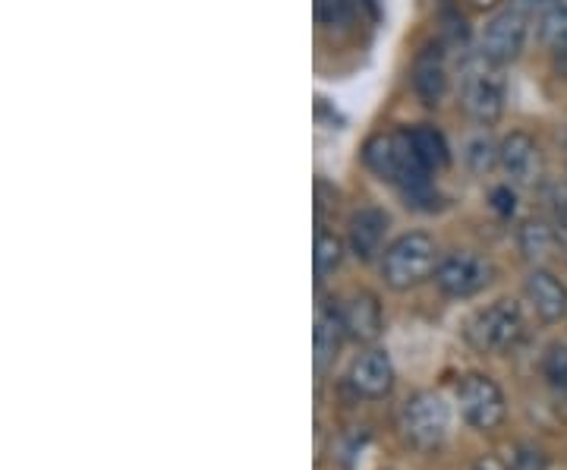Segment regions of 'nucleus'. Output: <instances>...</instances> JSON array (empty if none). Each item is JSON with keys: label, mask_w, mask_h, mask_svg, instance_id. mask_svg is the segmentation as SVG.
<instances>
[{"label": "nucleus", "mask_w": 567, "mask_h": 470, "mask_svg": "<svg viewBox=\"0 0 567 470\" xmlns=\"http://www.w3.org/2000/svg\"><path fill=\"white\" fill-rule=\"evenodd\" d=\"M363 162L379 181L398 186L401 193L429 181V167L420 162V155H416V149L410 143V133L406 130L375 133L365 143Z\"/></svg>", "instance_id": "nucleus-1"}, {"label": "nucleus", "mask_w": 567, "mask_h": 470, "mask_svg": "<svg viewBox=\"0 0 567 470\" xmlns=\"http://www.w3.org/2000/svg\"><path fill=\"white\" fill-rule=\"evenodd\" d=\"M439 263V244L423 231H410L382 253V278L391 290H413L435 275Z\"/></svg>", "instance_id": "nucleus-2"}, {"label": "nucleus", "mask_w": 567, "mask_h": 470, "mask_svg": "<svg viewBox=\"0 0 567 470\" xmlns=\"http://www.w3.org/2000/svg\"><path fill=\"white\" fill-rule=\"evenodd\" d=\"M524 335H527L524 309L511 297H502L492 307L480 309L466 326V341L483 354H507L524 341Z\"/></svg>", "instance_id": "nucleus-3"}, {"label": "nucleus", "mask_w": 567, "mask_h": 470, "mask_svg": "<svg viewBox=\"0 0 567 470\" xmlns=\"http://www.w3.org/2000/svg\"><path fill=\"white\" fill-rule=\"evenodd\" d=\"M461 108L476 123H495L505 111V76L498 63L486 61L483 54L470 58L461 70Z\"/></svg>", "instance_id": "nucleus-4"}, {"label": "nucleus", "mask_w": 567, "mask_h": 470, "mask_svg": "<svg viewBox=\"0 0 567 470\" xmlns=\"http://www.w3.org/2000/svg\"><path fill=\"white\" fill-rule=\"evenodd\" d=\"M398 423L410 449L435 451L445 446L447 432H451V408L435 391H416L404 401Z\"/></svg>", "instance_id": "nucleus-5"}, {"label": "nucleus", "mask_w": 567, "mask_h": 470, "mask_svg": "<svg viewBox=\"0 0 567 470\" xmlns=\"http://www.w3.org/2000/svg\"><path fill=\"white\" fill-rule=\"evenodd\" d=\"M457 405L476 432H495L507 417L505 391L486 372H470L457 386Z\"/></svg>", "instance_id": "nucleus-6"}, {"label": "nucleus", "mask_w": 567, "mask_h": 470, "mask_svg": "<svg viewBox=\"0 0 567 470\" xmlns=\"http://www.w3.org/2000/svg\"><path fill=\"white\" fill-rule=\"evenodd\" d=\"M492 275H495V268L488 259L461 249V253H447L439 263L435 285L451 300H466V297H476L480 290H486L492 285Z\"/></svg>", "instance_id": "nucleus-7"}, {"label": "nucleus", "mask_w": 567, "mask_h": 470, "mask_svg": "<svg viewBox=\"0 0 567 470\" xmlns=\"http://www.w3.org/2000/svg\"><path fill=\"white\" fill-rule=\"evenodd\" d=\"M524 17L527 13H520L517 7L498 10L480 35V54L486 61L498 63V67L517 61L524 44H527V20Z\"/></svg>", "instance_id": "nucleus-8"}, {"label": "nucleus", "mask_w": 567, "mask_h": 470, "mask_svg": "<svg viewBox=\"0 0 567 470\" xmlns=\"http://www.w3.org/2000/svg\"><path fill=\"white\" fill-rule=\"evenodd\" d=\"M498 164L514 186H536L543 177V149L527 130H514L498 143Z\"/></svg>", "instance_id": "nucleus-9"}, {"label": "nucleus", "mask_w": 567, "mask_h": 470, "mask_svg": "<svg viewBox=\"0 0 567 470\" xmlns=\"http://www.w3.org/2000/svg\"><path fill=\"white\" fill-rule=\"evenodd\" d=\"M347 386L357 398L365 401H382L394 389V364L382 348L363 350L347 372Z\"/></svg>", "instance_id": "nucleus-10"}, {"label": "nucleus", "mask_w": 567, "mask_h": 470, "mask_svg": "<svg viewBox=\"0 0 567 470\" xmlns=\"http://www.w3.org/2000/svg\"><path fill=\"white\" fill-rule=\"evenodd\" d=\"M529 307L533 313L546 323V326H558L567 319V287L558 275H551L548 268H533L524 285Z\"/></svg>", "instance_id": "nucleus-11"}, {"label": "nucleus", "mask_w": 567, "mask_h": 470, "mask_svg": "<svg viewBox=\"0 0 567 470\" xmlns=\"http://www.w3.org/2000/svg\"><path fill=\"white\" fill-rule=\"evenodd\" d=\"M341 319H344L347 338L360 341V345H375L385 331V313L375 294L360 290L353 294L347 304H341Z\"/></svg>", "instance_id": "nucleus-12"}, {"label": "nucleus", "mask_w": 567, "mask_h": 470, "mask_svg": "<svg viewBox=\"0 0 567 470\" xmlns=\"http://www.w3.org/2000/svg\"><path fill=\"white\" fill-rule=\"evenodd\" d=\"M388 237V215L375 205H365L360 208L353 218H350V227H347V246L350 253L360 259V263H372L382 246H385Z\"/></svg>", "instance_id": "nucleus-13"}, {"label": "nucleus", "mask_w": 567, "mask_h": 470, "mask_svg": "<svg viewBox=\"0 0 567 470\" xmlns=\"http://www.w3.org/2000/svg\"><path fill=\"white\" fill-rule=\"evenodd\" d=\"M413 92H416V99L425 104V108H439V104L445 102L447 95V63L445 54H442V48H425L416 54V61H413Z\"/></svg>", "instance_id": "nucleus-14"}, {"label": "nucleus", "mask_w": 567, "mask_h": 470, "mask_svg": "<svg viewBox=\"0 0 567 470\" xmlns=\"http://www.w3.org/2000/svg\"><path fill=\"white\" fill-rule=\"evenodd\" d=\"M347 331L344 319H341V307L334 304H322L316 313V367L319 372L331 367L338 360V350L344 345Z\"/></svg>", "instance_id": "nucleus-15"}, {"label": "nucleus", "mask_w": 567, "mask_h": 470, "mask_svg": "<svg viewBox=\"0 0 567 470\" xmlns=\"http://www.w3.org/2000/svg\"><path fill=\"white\" fill-rule=\"evenodd\" d=\"M410 133V143L416 149L420 162L429 167V171H442L451 162V149H447V140L442 130H435L432 123H416L406 130Z\"/></svg>", "instance_id": "nucleus-16"}, {"label": "nucleus", "mask_w": 567, "mask_h": 470, "mask_svg": "<svg viewBox=\"0 0 567 470\" xmlns=\"http://www.w3.org/2000/svg\"><path fill=\"white\" fill-rule=\"evenodd\" d=\"M316 278L324 282L328 275H334L341 263H344V241L334 234V231H328V227H319L316 231Z\"/></svg>", "instance_id": "nucleus-17"}, {"label": "nucleus", "mask_w": 567, "mask_h": 470, "mask_svg": "<svg viewBox=\"0 0 567 470\" xmlns=\"http://www.w3.org/2000/svg\"><path fill=\"white\" fill-rule=\"evenodd\" d=\"M543 379L558 398H567V345H548L543 354Z\"/></svg>", "instance_id": "nucleus-18"}, {"label": "nucleus", "mask_w": 567, "mask_h": 470, "mask_svg": "<svg viewBox=\"0 0 567 470\" xmlns=\"http://www.w3.org/2000/svg\"><path fill=\"white\" fill-rule=\"evenodd\" d=\"M543 41L555 58L567 61V0L543 17Z\"/></svg>", "instance_id": "nucleus-19"}, {"label": "nucleus", "mask_w": 567, "mask_h": 470, "mask_svg": "<svg viewBox=\"0 0 567 470\" xmlns=\"http://www.w3.org/2000/svg\"><path fill=\"white\" fill-rule=\"evenodd\" d=\"M464 162L470 164V171L486 174V171H492V167L498 164V145L492 143V136L480 133V136H473V140L466 143Z\"/></svg>", "instance_id": "nucleus-20"}, {"label": "nucleus", "mask_w": 567, "mask_h": 470, "mask_svg": "<svg viewBox=\"0 0 567 470\" xmlns=\"http://www.w3.org/2000/svg\"><path fill=\"white\" fill-rule=\"evenodd\" d=\"M558 244V227L543 225V222H527L520 231V246L527 256H546L551 246Z\"/></svg>", "instance_id": "nucleus-21"}, {"label": "nucleus", "mask_w": 567, "mask_h": 470, "mask_svg": "<svg viewBox=\"0 0 567 470\" xmlns=\"http://www.w3.org/2000/svg\"><path fill=\"white\" fill-rule=\"evenodd\" d=\"M507 470H548L546 451L536 449V446H520V449L514 451Z\"/></svg>", "instance_id": "nucleus-22"}, {"label": "nucleus", "mask_w": 567, "mask_h": 470, "mask_svg": "<svg viewBox=\"0 0 567 470\" xmlns=\"http://www.w3.org/2000/svg\"><path fill=\"white\" fill-rule=\"evenodd\" d=\"M548 212H551V225L567 234V186L548 190Z\"/></svg>", "instance_id": "nucleus-23"}, {"label": "nucleus", "mask_w": 567, "mask_h": 470, "mask_svg": "<svg viewBox=\"0 0 567 470\" xmlns=\"http://www.w3.org/2000/svg\"><path fill=\"white\" fill-rule=\"evenodd\" d=\"M350 10V0H316V20L322 25H338Z\"/></svg>", "instance_id": "nucleus-24"}, {"label": "nucleus", "mask_w": 567, "mask_h": 470, "mask_svg": "<svg viewBox=\"0 0 567 470\" xmlns=\"http://www.w3.org/2000/svg\"><path fill=\"white\" fill-rule=\"evenodd\" d=\"M492 208H495L502 218H511V215H514V190H511V186L492 190Z\"/></svg>", "instance_id": "nucleus-25"}, {"label": "nucleus", "mask_w": 567, "mask_h": 470, "mask_svg": "<svg viewBox=\"0 0 567 470\" xmlns=\"http://www.w3.org/2000/svg\"><path fill=\"white\" fill-rule=\"evenodd\" d=\"M565 0H514V7L520 10V13H536V17H546L551 13L555 7H561Z\"/></svg>", "instance_id": "nucleus-26"}, {"label": "nucleus", "mask_w": 567, "mask_h": 470, "mask_svg": "<svg viewBox=\"0 0 567 470\" xmlns=\"http://www.w3.org/2000/svg\"><path fill=\"white\" fill-rule=\"evenodd\" d=\"M473 470H507V464L498 458V454L486 451V454H480V458L473 461Z\"/></svg>", "instance_id": "nucleus-27"}, {"label": "nucleus", "mask_w": 567, "mask_h": 470, "mask_svg": "<svg viewBox=\"0 0 567 470\" xmlns=\"http://www.w3.org/2000/svg\"><path fill=\"white\" fill-rule=\"evenodd\" d=\"M365 10H369V17H379V10H382V0H360Z\"/></svg>", "instance_id": "nucleus-28"}, {"label": "nucleus", "mask_w": 567, "mask_h": 470, "mask_svg": "<svg viewBox=\"0 0 567 470\" xmlns=\"http://www.w3.org/2000/svg\"><path fill=\"white\" fill-rule=\"evenodd\" d=\"M558 246L565 249V256H567V234H561V231H558Z\"/></svg>", "instance_id": "nucleus-29"}, {"label": "nucleus", "mask_w": 567, "mask_h": 470, "mask_svg": "<svg viewBox=\"0 0 567 470\" xmlns=\"http://www.w3.org/2000/svg\"><path fill=\"white\" fill-rule=\"evenodd\" d=\"M473 3H476V7H495L498 0H473Z\"/></svg>", "instance_id": "nucleus-30"}]
</instances>
